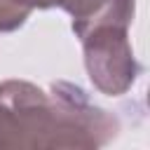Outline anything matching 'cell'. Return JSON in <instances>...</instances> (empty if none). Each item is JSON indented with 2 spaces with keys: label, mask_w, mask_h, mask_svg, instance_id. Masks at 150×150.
Listing matches in <instances>:
<instances>
[{
  "label": "cell",
  "mask_w": 150,
  "mask_h": 150,
  "mask_svg": "<svg viewBox=\"0 0 150 150\" xmlns=\"http://www.w3.org/2000/svg\"><path fill=\"white\" fill-rule=\"evenodd\" d=\"M117 134L120 120L70 82H54L49 91L26 80L0 82V150H96Z\"/></svg>",
  "instance_id": "1"
},
{
  "label": "cell",
  "mask_w": 150,
  "mask_h": 150,
  "mask_svg": "<svg viewBox=\"0 0 150 150\" xmlns=\"http://www.w3.org/2000/svg\"><path fill=\"white\" fill-rule=\"evenodd\" d=\"M63 5L66 0H0V33L21 28L33 9H52Z\"/></svg>",
  "instance_id": "4"
},
{
  "label": "cell",
  "mask_w": 150,
  "mask_h": 150,
  "mask_svg": "<svg viewBox=\"0 0 150 150\" xmlns=\"http://www.w3.org/2000/svg\"><path fill=\"white\" fill-rule=\"evenodd\" d=\"M84 52V68L89 82L105 96L127 94L138 73L141 63L134 56L129 42V28H96L80 38Z\"/></svg>",
  "instance_id": "2"
},
{
  "label": "cell",
  "mask_w": 150,
  "mask_h": 150,
  "mask_svg": "<svg viewBox=\"0 0 150 150\" xmlns=\"http://www.w3.org/2000/svg\"><path fill=\"white\" fill-rule=\"evenodd\" d=\"M73 19V33L77 38L96 28H129L136 12V0H66L61 7Z\"/></svg>",
  "instance_id": "3"
}]
</instances>
